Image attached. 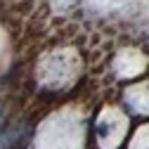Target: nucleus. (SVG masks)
Here are the masks:
<instances>
[{
  "mask_svg": "<svg viewBox=\"0 0 149 149\" xmlns=\"http://www.w3.org/2000/svg\"><path fill=\"white\" fill-rule=\"evenodd\" d=\"M147 66H149L147 54H144L140 47H135V45L121 47V50L114 54V59H111V69H114L116 78H121V81L137 78Z\"/></svg>",
  "mask_w": 149,
  "mask_h": 149,
  "instance_id": "obj_4",
  "label": "nucleus"
},
{
  "mask_svg": "<svg viewBox=\"0 0 149 149\" xmlns=\"http://www.w3.org/2000/svg\"><path fill=\"white\" fill-rule=\"evenodd\" d=\"M12 59V38L5 26H0V71H5Z\"/></svg>",
  "mask_w": 149,
  "mask_h": 149,
  "instance_id": "obj_6",
  "label": "nucleus"
},
{
  "mask_svg": "<svg viewBox=\"0 0 149 149\" xmlns=\"http://www.w3.org/2000/svg\"><path fill=\"white\" fill-rule=\"evenodd\" d=\"M85 71V62L81 57V52L73 45H52L50 50H45L38 62H36L33 76L38 81L40 88L50 90V92H59V90H69L78 83V78Z\"/></svg>",
  "mask_w": 149,
  "mask_h": 149,
  "instance_id": "obj_1",
  "label": "nucleus"
},
{
  "mask_svg": "<svg viewBox=\"0 0 149 149\" xmlns=\"http://www.w3.org/2000/svg\"><path fill=\"white\" fill-rule=\"evenodd\" d=\"M123 102L133 114L149 116V81H135L123 88Z\"/></svg>",
  "mask_w": 149,
  "mask_h": 149,
  "instance_id": "obj_5",
  "label": "nucleus"
},
{
  "mask_svg": "<svg viewBox=\"0 0 149 149\" xmlns=\"http://www.w3.org/2000/svg\"><path fill=\"white\" fill-rule=\"evenodd\" d=\"M128 149H149V123H144V125H140L135 130Z\"/></svg>",
  "mask_w": 149,
  "mask_h": 149,
  "instance_id": "obj_7",
  "label": "nucleus"
},
{
  "mask_svg": "<svg viewBox=\"0 0 149 149\" xmlns=\"http://www.w3.org/2000/svg\"><path fill=\"white\" fill-rule=\"evenodd\" d=\"M97 144L100 149H118L128 133V114L116 104H104L97 114Z\"/></svg>",
  "mask_w": 149,
  "mask_h": 149,
  "instance_id": "obj_3",
  "label": "nucleus"
},
{
  "mask_svg": "<svg viewBox=\"0 0 149 149\" xmlns=\"http://www.w3.org/2000/svg\"><path fill=\"white\" fill-rule=\"evenodd\" d=\"M85 137V111L78 104H66L40 123L38 149H78Z\"/></svg>",
  "mask_w": 149,
  "mask_h": 149,
  "instance_id": "obj_2",
  "label": "nucleus"
}]
</instances>
